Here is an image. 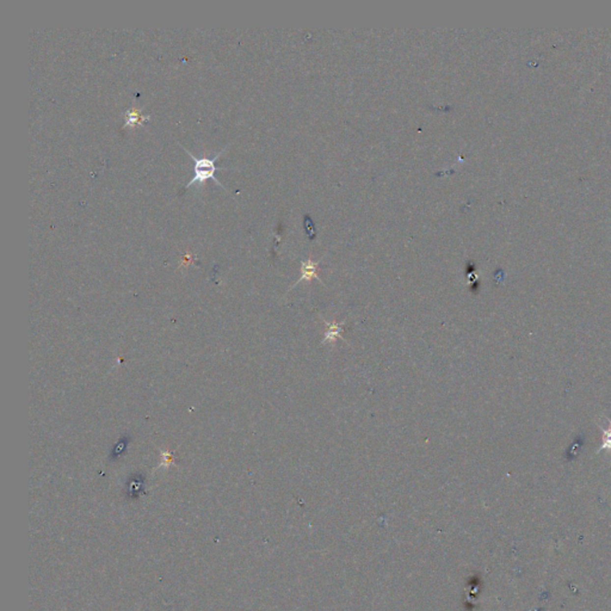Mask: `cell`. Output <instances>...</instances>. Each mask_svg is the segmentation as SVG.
Masks as SVG:
<instances>
[{
    "mask_svg": "<svg viewBox=\"0 0 611 611\" xmlns=\"http://www.w3.org/2000/svg\"><path fill=\"white\" fill-rule=\"evenodd\" d=\"M185 149V148H184ZM226 151V147L220 153L215 155V157L209 159V158H201V159H197L195 155L191 154L188 149H185V152L188 153L189 157L195 162V166H194V171H195V176L193 177V179L187 184V188L193 187V185H203L205 183V180L208 179H213L214 182L216 183L218 185H220L221 188H223V185L219 182L218 179L215 178V172H216V165L215 162L218 160L219 157H221L222 153Z\"/></svg>",
    "mask_w": 611,
    "mask_h": 611,
    "instance_id": "1",
    "label": "cell"
},
{
    "mask_svg": "<svg viewBox=\"0 0 611 611\" xmlns=\"http://www.w3.org/2000/svg\"><path fill=\"white\" fill-rule=\"evenodd\" d=\"M149 116H143L140 110L132 109L126 112V124L124 127H135L140 126L144 121H148Z\"/></svg>",
    "mask_w": 611,
    "mask_h": 611,
    "instance_id": "2",
    "label": "cell"
},
{
    "mask_svg": "<svg viewBox=\"0 0 611 611\" xmlns=\"http://www.w3.org/2000/svg\"><path fill=\"white\" fill-rule=\"evenodd\" d=\"M325 323H326L327 325V330H326V334H325V339L323 343H334V341L338 339V337L340 338V332L344 331L343 330L344 323L330 324V323H327V321H325Z\"/></svg>",
    "mask_w": 611,
    "mask_h": 611,
    "instance_id": "3",
    "label": "cell"
},
{
    "mask_svg": "<svg viewBox=\"0 0 611 611\" xmlns=\"http://www.w3.org/2000/svg\"><path fill=\"white\" fill-rule=\"evenodd\" d=\"M316 268H318V264L313 263L310 259L302 264V275L300 277L299 282H301V280H310L312 278L320 279L318 274H316Z\"/></svg>",
    "mask_w": 611,
    "mask_h": 611,
    "instance_id": "4",
    "label": "cell"
}]
</instances>
